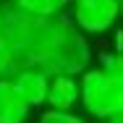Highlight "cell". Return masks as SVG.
<instances>
[{
  "label": "cell",
  "instance_id": "12",
  "mask_svg": "<svg viewBox=\"0 0 123 123\" xmlns=\"http://www.w3.org/2000/svg\"><path fill=\"white\" fill-rule=\"evenodd\" d=\"M99 123H123V118H110V121H99Z\"/></svg>",
  "mask_w": 123,
  "mask_h": 123
},
{
  "label": "cell",
  "instance_id": "1",
  "mask_svg": "<svg viewBox=\"0 0 123 123\" xmlns=\"http://www.w3.org/2000/svg\"><path fill=\"white\" fill-rule=\"evenodd\" d=\"M0 37L11 45L18 66L39 68L47 76H79L94 58L89 37H84L66 13L37 18L5 5L0 8Z\"/></svg>",
  "mask_w": 123,
  "mask_h": 123
},
{
  "label": "cell",
  "instance_id": "2",
  "mask_svg": "<svg viewBox=\"0 0 123 123\" xmlns=\"http://www.w3.org/2000/svg\"><path fill=\"white\" fill-rule=\"evenodd\" d=\"M79 107L94 118L110 121L123 115V79L99 71L97 66L79 74Z\"/></svg>",
  "mask_w": 123,
  "mask_h": 123
},
{
  "label": "cell",
  "instance_id": "10",
  "mask_svg": "<svg viewBox=\"0 0 123 123\" xmlns=\"http://www.w3.org/2000/svg\"><path fill=\"white\" fill-rule=\"evenodd\" d=\"M18 68H21V66H18V60H16L11 45L0 37V79H11Z\"/></svg>",
  "mask_w": 123,
  "mask_h": 123
},
{
  "label": "cell",
  "instance_id": "4",
  "mask_svg": "<svg viewBox=\"0 0 123 123\" xmlns=\"http://www.w3.org/2000/svg\"><path fill=\"white\" fill-rule=\"evenodd\" d=\"M11 84L16 89V94L26 102L29 110H39L45 107V97H47V84L50 76L39 68H29V66H21L16 74L11 76Z\"/></svg>",
  "mask_w": 123,
  "mask_h": 123
},
{
  "label": "cell",
  "instance_id": "8",
  "mask_svg": "<svg viewBox=\"0 0 123 123\" xmlns=\"http://www.w3.org/2000/svg\"><path fill=\"white\" fill-rule=\"evenodd\" d=\"M37 123H89L84 115H79L76 110H52V107H45L39 113Z\"/></svg>",
  "mask_w": 123,
  "mask_h": 123
},
{
  "label": "cell",
  "instance_id": "7",
  "mask_svg": "<svg viewBox=\"0 0 123 123\" xmlns=\"http://www.w3.org/2000/svg\"><path fill=\"white\" fill-rule=\"evenodd\" d=\"M11 8L21 11L26 16H37V18H52L66 13V8L71 5V0H11Z\"/></svg>",
  "mask_w": 123,
  "mask_h": 123
},
{
  "label": "cell",
  "instance_id": "9",
  "mask_svg": "<svg viewBox=\"0 0 123 123\" xmlns=\"http://www.w3.org/2000/svg\"><path fill=\"white\" fill-rule=\"evenodd\" d=\"M97 68L105 71V74H110V76L123 79V58H121V52H115V50H102L97 55Z\"/></svg>",
  "mask_w": 123,
  "mask_h": 123
},
{
  "label": "cell",
  "instance_id": "3",
  "mask_svg": "<svg viewBox=\"0 0 123 123\" xmlns=\"http://www.w3.org/2000/svg\"><path fill=\"white\" fill-rule=\"evenodd\" d=\"M71 24L84 37L113 31L121 16V0H71Z\"/></svg>",
  "mask_w": 123,
  "mask_h": 123
},
{
  "label": "cell",
  "instance_id": "11",
  "mask_svg": "<svg viewBox=\"0 0 123 123\" xmlns=\"http://www.w3.org/2000/svg\"><path fill=\"white\" fill-rule=\"evenodd\" d=\"M121 47H123V31L121 29H113V50L121 52Z\"/></svg>",
  "mask_w": 123,
  "mask_h": 123
},
{
  "label": "cell",
  "instance_id": "6",
  "mask_svg": "<svg viewBox=\"0 0 123 123\" xmlns=\"http://www.w3.org/2000/svg\"><path fill=\"white\" fill-rule=\"evenodd\" d=\"M31 110L13 89L11 79H0V123H29Z\"/></svg>",
  "mask_w": 123,
  "mask_h": 123
},
{
  "label": "cell",
  "instance_id": "5",
  "mask_svg": "<svg viewBox=\"0 0 123 123\" xmlns=\"http://www.w3.org/2000/svg\"><path fill=\"white\" fill-rule=\"evenodd\" d=\"M45 105L52 110H76L79 107V76H50Z\"/></svg>",
  "mask_w": 123,
  "mask_h": 123
}]
</instances>
